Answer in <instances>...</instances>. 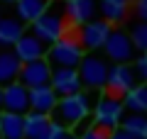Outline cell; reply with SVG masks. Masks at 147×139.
<instances>
[{"mask_svg": "<svg viewBox=\"0 0 147 139\" xmlns=\"http://www.w3.org/2000/svg\"><path fill=\"white\" fill-rule=\"evenodd\" d=\"M96 100H93L91 93H84V90L74 93V95H66V98H59L57 105H54V110L49 112V120L71 132L74 127H79L81 122H86L91 117V110H93Z\"/></svg>", "mask_w": 147, "mask_h": 139, "instance_id": "obj_1", "label": "cell"}, {"mask_svg": "<svg viewBox=\"0 0 147 139\" xmlns=\"http://www.w3.org/2000/svg\"><path fill=\"white\" fill-rule=\"evenodd\" d=\"M69 29H71V27H69V20H66V15H64V0L61 3H59V0H52V5L30 25V32L37 39H42L47 46L54 44L59 37H64Z\"/></svg>", "mask_w": 147, "mask_h": 139, "instance_id": "obj_2", "label": "cell"}, {"mask_svg": "<svg viewBox=\"0 0 147 139\" xmlns=\"http://www.w3.org/2000/svg\"><path fill=\"white\" fill-rule=\"evenodd\" d=\"M84 49L79 44V37H76V29H69L64 37H59L54 44L47 46V56L44 61L52 68H76L84 59Z\"/></svg>", "mask_w": 147, "mask_h": 139, "instance_id": "obj_3", "label": "cell"}, {"mask_svg": "<svg viewBox=\"0 0 147 139\" xmlns=\"http://www.w3.org/2000/svg\"><path fill=\"white\" fill-rule=\"evenodd\" d=\"M110 61L98 51H86L81 63L76 66L81 78V88H88V90H100L105 86V76H108Z\"/></svg>", "mask_w": 147, "mask_h": 139, "instance_id": "obj_4", "label": "cell"}, {"mask_svg": "<svg viewBox=\"0 0 147 139\" xmlns=\"http://www.w3.org/2000/svg\"><path fill=\"white\" fill-rule=\"evenodd\" d=\"M100 49H103V56L108 59L110 63H132L135 56H137L127 29H118V27L110 29L108 39H105V44L100 46Z\"/></svg>", "mask_w": 147, "mask_h": 139, "instance_id": "obj_5", "label": "cell"}, {"mask_svg": "<svg viewBox=\"0 0 147 139\" xmlns=\"http://www.w3.org/2000/svg\"><path fill=\"white\" fill-rule=\"evenodd\" d=\"M91 115H93V124L105 127V129L113 132V129L120 127V120H123V115H125V108H123L120 98H113V95L103 93V95H98V100L93 103Z\"/></svg>", "mask_w": 147, "mask_h": 139, "instance_id": "obj_6", "label": "cell"}, {"mask_svg": "<svg viewBox=\"0 0 147 139\" xmlns=\"http://www.w3.org/2000/svg\"><path fill=\"white\" fill-rule=\"evenodd\" d=\"M137 86V73L132 68V63H110L108 76H105L103 90L113 98H123L127 90Z\"/></svg>", "mask_w": 147, "mask_h": 139, "instance_id": "obj_7", "label": "cell"}, {"mask_svg": "<svg viewBox=\"0 0 147 139\" xmlns=\"http://www.w3.org/2000/svg\"><path fill=\"white\" fill-rule=\"evenodd\" d=\"M110 29H113V27H110L105 20H91V22H86L84 27L76 29V37H79L81 49H84V51H98L100 46L105 44Z\"/></svg>", "mask_w": 147, "mask_h": 139, "instance_id": "obj_8", "label": "cell"}, {"mask_svg": "<svg viewBox=\"0 0 147 139\" xmlns=\"http://www.w3.org/2000/svg\"><path fill=\"white\" fill-rule=\"evenodd\" d=\"M49 76H52V66H49L44 59H37V61H27V63L20 66L17 83L25 86L27 90H32V88L49 86Z\"/></svg>", "mask_w": 147, "mask_h": 139, "instance_id": "obj_9", "label": "cell"}, {"mask_svg": "<svg viewBox=\"0 0 147 139\" xmlns=\"http://www.w3.org/2000/svg\"><path fill=\"white\" fill-rule=\"evenodd\" d=\"M64 15H66L71 29H79L86 22L96 20V15H98V0H66L64 3Z\"/></svg>", "mask_w": 147, "mask_h": 139, "instance_id": "obj_10", "label": "cell"}, {"mask_svg": "<svg viewBox=\"0 0 147 139\" xmlns=\"http://www.w3.org/2000/svg\"><path fill=\"white\" fill-rule=\"evenodd\" d=\"M0 108H3V112H15V115L30 112V90L25 86H20L17 81L10 86H3Z\"/></svg>", "mask_w": 147, "mask_h": 139, "instance_id": "obj_11", "label": "cell"}, {"mask_svg": "<svg viewBox=\"0 0 147 139\" xmlns=\"http://www.w3.org/2000/svg\"><path fill=\"white\" fill-rule=\"evenodd\" d=\"M49 88L57 93V98H66V95H74V93H81V90H84L76 68H52Z\"/></svg>", "mask_w": 147, "mask_h": 139, "instance_id": "obj_12", "label": "cell"}, {"mask_svg": "<svg viewBox=\"0 0 147 139\" xmlns=\"http://www.w3.org/2000/svg\"><path fill=\"white\" fill-rule=\"evenodd\" d=\"M12 51L20 59V63H27V61H37V59L47 56V44H44L42 39H37L32 32H25V34L15 41Z\"/></svg>", "mask_w": 147, "mask_h": 139, "instance_id": "obj_13", "label": "cell"}, {"mask_svg": "<svg viewBox=\"0 0 147 139\" xmlns=\"http://www.w3.org/2000/svg\"><path fill=\"white\" fill-rule=\"evenodd\" d=\"M98 12L110 27L123 25L130 15V0H98Z\"/></svg>", "mask_w": 147, "mask_h": 139, "instance_id": "obj_14", "label": "cell"}, {"mask_svg": "<svg viewBox=\"0 0 147 139\" xmlns=\"http://www.w3.org/2000/svg\"><path fill=\"white\" fill-rule=\"evenodd\" d=\"M27 32V27L15 15H0V49L15 46V41Z\"/></svg>", "mask_w": 147, "mask_h": 139, "instance_id": "obj_15", "label": "cell"}, {"mask_svg": "<svg viewBox=\"0 0 147 139\" xmlns=\"http://www.w3.org/2000/svg\"><path fill=\"white\" fill-rule=\"evenodd\" d=\"M57 93L52 90L49 86H42V88H32L30 90V110L32 112H39V115H49L57 105Z\"/></svg>", "mask_w": 147, "mask_h": 139, "instance_id": "obj_16", "label": "cell"}, {"mask_svg": "<svg viewBox=\"0 0 147 139\" xmlns=\"http://www.w3.org/2000/svg\"><path fill=\"white\" fill-rule=\"evenodd\" d=\"M49 5L52 0H15V17L22 25H32Z\"/></svg>", "mask_w": 147, "mask_h": 139, "instance_id": "obj_17", "label": "cell"}, {"mask_svg": "<svg viewBox=\"0 0 147 139\" xmlns=\"http://www.w3.org/2000/svg\"><path fill=\"white\" fill-rule=\"evenodd\" d=\"M52 120L49 115H39V112H25V139H47Z\"/></svg>", "mask_w": 147, "mask_h": 139, "instance_id": "obj_18", "label": "cell"}, {"mask_svg": "<svg viewBox=\"0 0 147 139\" xmlns=\"http://www.w3.org/2000/svg\"><path fill=\"white\" fill-rule=\"evenodd\" d=\"M0 139H25V115L0 112Z\"/></svg>", "mask_w": 147, "mask_h": 139, "instance_id": "obj_19", "label": "cell"}, {"mask_svg": "<svg viewBox=\"0 0 147 139\" xmlns=\"http://www.w3.org/2000/svg\"><path fill=\"white\" fill-rule=\"evenodd\" d=\"M20 66L22 63H20V59L15 56L12 49H0V88L17 81Z\"/></svg>", "mask_w": 147, "mask_h": 139, "instance_id": "obj_20", "label": "cell"}, {"mask_svg": "<svg viewBox=\"0 0 147 139\" xmlns=\"http://www.w3.org/2000/svg\"><path fill=\"white\" fill-rule=\"evenodd\" d=\"M120 100H123L125 112L147 115V83H137V86L132 88V90H127Z\"/></svg>", "mask_w": 147, "mask_h": 139, "instance_id": "obj_21", "label": "cell"}, {"mask_svg": "<svg viewBox=\"0 0 147 139\" xmlns=\"http://www.w3.org/2000/svg\"><path fill=\"white\" fill-rule=\"evenodd\" d=\"M120 129L130 132L137 139H147V115L140 112H125L120 120Z\"/></svg>", "mask_w": 147, "mask_h": 139, "instance_id": "obj_22", "label": "cell"}, {"mask_svg": "<svg viewBox=\"0 0 147 139\" xmlns=\"http://www.w3.org/2000/svg\"><path fill=\"white\" fill-rule=\"evenodd\" d=\"M132 39V46H135L137 54H145L147 51V22H140V20H132L130 22V29H127Z\"/></svg>", "mask_w": 147, "mask_h": 139, "instance_id": "obj_23", "label": "cell"}, {"mask_svg": "<svg viewBox=\"0 0 147 139\" xmlns=\"http://www.w3.org/2000/svg\"><path fill=\"white\" fill-rule=\"evenodd\" d=\"M79 139H110V129L98 127V124H88V127L79 134Z\"/></svg>", "mask_w": 147, "mask_h": 139, "instance_id": "obj_24", "label": "cell"}, {"mask_svg": "<svg viewBox=\"0 0 147 139\" xmlns=\"http://www.w3.org/2000/svg\"><path fill=\"white\" fill-rule=\"evenodd\" d=\"M132 68H135L137 78H142V83H147V51H145V54H137V56H135Z\"/></svg>", "mask_w": 147, "mask_h": 139, "instance_id": "obj_25", "label": "cell"}, {"mask_svg": "<svg viewBox=\"0 0 147 139\" xmlns=\"http://www.w3.org/2000/svg\"><path fill=\"white\" fill-rule=\"evenodd\" d=\"M130 10L135 12V20L147 22V0H135V3L130 5Z\"/></svg>", "mask_w": 147, "mask_h": 139, "instance_id": "obj_26", "label": "cell"}, {"mask_svg": "<svg viewBox=\"0 0 147 139\" xmlns=\"http://www.w3.org/2000/svg\"><path fill=\"white\" fill-rule=\"evenodd\" d=\"M66 132H69V129H64L61 124L52 122V127H49V134H47V139H64V137H66Z\"/></svg>", "mask_w": 147, "mask_h": 139, "instance_id": "obj_27", "label": "cell"}, {"mask_svg": "<svg viewBox=\"0 0 147 139\" xmlns=\"http://www.w3.org/2000/svg\"><path fill=\"white\" fill-rule=\"evenodd\" d=\"M110 139H137V137H132L130 132H125V129H113V132H110Z\"/></svg>", "mask_w": 147, "mask_h": 139, "instance_id": "obj_28", "label": "cell"}, {"mask_svg": "<svg viewBox=\"0 0 147 139\" xmlns=\"http://www.w3.org/2000/svg\"><path fill=\"white\" fill-rule=\"evenodd\" d=\"M64 139H79V137H76V134H71V132H66V137H64Z\"/></svg>", "mask_w": 147, "mask_h": 139, "instance_id": "obj_29", "label": "cell"}, {"mask_svg": "<svg viewBox=\"0 0 147 139\" xmlns=\"http://www.w3.org/2000/svg\"><path fill=\"white\" fill-rule=\"evenodd\" d=\"M0 3H15V0H0Z\"/></svg>", "mask_w": 147, "mask_h": 139, "instance_id": "obj_30", "label": "cell"}, {"mask_svg": "<svg viewBox=\"0 0 147 139\" xmlns=\"http://www.w3.org/2000/svg\"><path fill=\"white\" fill-rule=\"evenodd\" d=\"M0 98H3V88H0Z\"/></svg>", "mask_w": 147, "mask_h": 139, "instance_id": "obj_31", "label": "cell"}, {"mask_svg": "<svg viewBox=\"0 0 147 139\" xmlns=\"http://www.w3.org/2000/svg\"><path fill=\"white\" fill-rule=\"evenodd\" d=\"M64 3H66V0H64Z\"/></svg>", "mask_w": 147, "mask_h": 139, "instance_id": "obj_32", "label": "cell"}]
</instances>
